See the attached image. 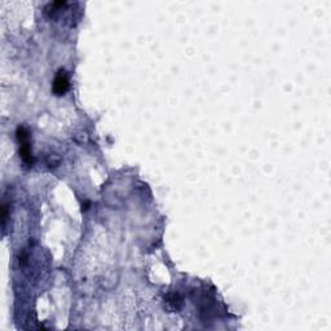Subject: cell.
I'll use <instances>...</instances> for the list:
<instances>
[{"mask_svg":"<svg viewBox=\"0 0 331 331\" xmlns=\"http://www.w3.org/2000/svg\"><path fill=\"white\" fill-rule=\"evenodd\" d=\"M16 135H17L18 141H20V154L21 158H22L23 163L26 166H31L34 159H33V154H31V149H30V143H29V131L23 126H20L16 131Z\"/></svg>","mask_w":331,"mask_h":331,"instance_id":"6da1fadb","label":"cell"},{"mask_svg":"<svg viewBox=\"0 0 331 331\" xmlns=\"http://www.w3.org/2000/svg\"><path fill=\"white\" fill-rule=\"evenodd\" d=\"M69 87H70V85H69L68 74H66V71H65V70H60L59 73H57L56 78H54V80H53V92H54V95H56V96L65 95V93L68 92Z\"/></svg>","mask_w":331,"mask_h":331,"instance_id":"7a4b0ae2","label":"cell"},{"mask_svg":"<svg viewBox=\"0 0 331 331\" xmlns=\"http://www.w3.org/2000/svg\"><path fill=\"white\" fill-rule=\"evenodd\" d=\"M7 217H8V203H7V201H4L2 203V223H3V227L7 223Z\"/></svg>","mask_w":331,"mask_h":331,"instance_id":"3957f363","label":"cell"}]
</instances>
